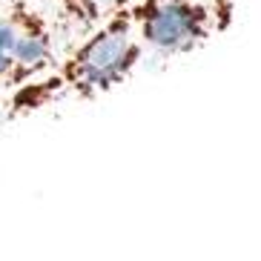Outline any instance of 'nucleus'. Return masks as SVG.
Wrapping results in <instances>:
<instances>
[{"mask_svg": "<svg viewBox=\"0 0 261 261\" xmlns=\"http://www.w3.org/2000/svg\"><path fill=\"white\" fill-rule=\"evenodd\" d=\"M141 58H144V43L135 32L132 9H121L109 15L89 38L81 40L49 77H35L29 84L17 86L12 103L17 112H32L66 95L95 98L123 84L135 72Z\"/></svg>", "mask_w": 261, "mask_h": 261, "instance_id": "1", "label": "nucleus"}, {"mask_svg": "<svg viewBox=\"0 0 261 261\" xmlns=\"http://www.w3.org/2000/svg\"><path fill=\"white\" fill-rule=\"evenodd\" d=\"M129 9L144 49L164 58L198 49L213 32V12L198 0H141Z\"/></svg>", "mask_w": 261, "mask_h": 261, "instance_id": "2", "label": "nucleus"}, {"mask_svg": "<svg viewBox=\"0 0 261 261\" xmlns=\"http://www.w3.org/2000/svg\"><path fill=\"white\" fill-rule=\"evenodd\" d=\"M9 15L15 20V46H12V77L9 86L29 84L35 77H40L43 72L52 66L55 61V40L52 29H49L46 17L38 15L26 0H12L9 3Z\"/></svg>", "mask_w": 261, "mask_h": 261, "instance_id": "3", "label": "nucleus"}, {"mask_svg": "<svg viewBox=\"0 0 261 261\" xmlns=\"http://www.w3.org/2000/svg\"><path fill=\"white\" fill-rule=\"evenodd\" d=\"M89 3V9L92 12H100V15H115V12H121V9H129L132 0H86Z\"/></svg>", "mask_w": 261, "mask_h": 261, "instance_id": "4", "label": "nucleus"}, {"mask_svg": "<svg viewBox=\"0 0 261 261\" xmlns=\"http://www.w3.org/2000/svg\"><path fill=\"white\" fill-rule=\"evenodd\" d=\"M9 77H12V55L6 49H0V86L9 89Z\"/></svg>", "mask_w": 261, "mask_h": 261, "instance_id": "5", "label": "nucleus"}, {"mask_svg": "<svg viewBox=\"0 0 261 261\" xmlns=\"http://www.w3.org/2000/svg\"><path fill=\"white\" fill-rule=\"evenodd\" d=\"M3 3H12V0H0V6H3Z\"/></svg>", "mask_w": 261, "mask_h": 261, "instance_id": "6", "label": "nucleus"}]
</instances>
